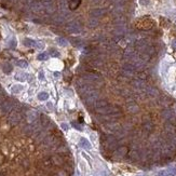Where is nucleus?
Returning <instances> with one entry per match:
<instances>
[{"label": "nucleus", "mask_w": 176, "mask_h": 176, "mask_svg": "<svg viewBox=\"0 0 176 176\" xmlns=\"http://www.w3.org/2000/svg\"><path fill=\"white\" fill-rule=\"evenodd\" d=\"M79 144H80V146L81 147H83V148H87V149H89V148H91V144H90V141L87 139V138H81L80 139V141H79Z\"/></svg>", "instance_id": "obj_1"}, {"label": "nucleus", "mask_w": 176, "mask_h": 176, "mask_svg": "<svg viewBox=\"0 0 176 176\" xmlns=\"http://www.w3.org/2000/svg\"><path fill=\"white\" fill-rule=\"evenodd\" d=\"M26 78H27V73H24V72H19V73H16L15 75V79L18 81H21V82L25 81Z\"/></svg>", "instance_id": "obj_2"}, {"label": "nucleus", "mask_w": 176, "mask_h": 176, "mask_svg": "<svg viewBox=\"0 0 176 176\" xmlns=\"http://www.w3.org/2000/svg\"><path fill=\"white\" fill-rule=\"evenodd\" d=\"M2 69H3V71L5 73H10L11 71L13 70V67L11 66V64H9V63H4L3 66H2Z\"/></svg>", "instance_id": "obj_3"}, {"label": "nucleus", "mask_w": 176, "mask_h": 176, "mask_svg": "<svg viewBox=\"0 0 176 176\" xmlns=\"http://www.w3.org/2000/svg\"><path fill=\"white\" fill-rule=\"evenodd\" d=\"M49 98V94L47 92H40L38 94V99L39 100H47Z\"/></svg>", "instance_id": "obj_4"}, {"label": "nucleus", "mask_w": 176, "mask_h": 176, "mask_svg": "<svg viewBox=\"0 0 176 176\" xmlns=\"http://www.w3.org/2000/svg\"><path fill=\"white\" fill-rule=\"evenodd\" d=\"M22 90H23V86H21V84H15V86L11 88V91H12L13 93H20Z\"/></svg>", "instance_id": "obj_5"}, {"label": "nucleus", "mask_w": 176, "mask_h": 176, "mask_svg": "<svg viewBox=\"0 0 176 176\" xmlns=\"http://www.w3.org/2000/svg\"><path fill=\"white\" fill-rule=\"evenodd\" d=\"M157 176H172V175H171V173H170L169 170L166 169V170H162V171H160L158 173Z\"/></svg>", "instance_id": "obj_6"}, {"label": "nucleus", "mask_w": 176, "mask_h": 176, "mask_svg": "<svg viewBox=\"0 0 176 176\" xmlns=\"http://www.w3.org/2000/svg\"><path fill=\"white\" fill-rule=\"evenodd\" d=\"M16 64H18L19 67H22V68H26L28 66V63H27V62H25V61H19Z\"/></svg>", "instance_id": "obj_7"}, {"label": "nucleus", "mask_w": 176, "mask_h": 176, "mask_svg": "<svg viewBox=\"0 0 176 176\" xmlns=\"http://www.w3.org/2000/svg\"><path fill=\"white\" fill-rule=\"evenodd\" d=\"M47 57H48V55L45 53H42V54H40L38 56V60L39 61H44V60H47Z\"/></svg>", "instance_id": "obj_8"}, {"label": "nucleus", "mask_w": 176, "mask_h": 176, "mask_svg": "<svg viewBox=\"0 0 176 176\" xmlns=\"http://www.w3.org/2000/svg\"><path fill=\"white\" fill-rule=\"evenodd\" d=\"M35 118H36V115L33 112H31V113H29V118H28V120L32 121V120H35Z\"/></svg>", "instance_id": "obj_9"}, {"label": "nucleus", "mask_w": 176, "mask_h": 176, "mask_svg": "<svg viewBox=\"0 0 176 176\" xmlns=\"http://www.w3.org/2000/svg\"><path fill=\"white\" fill-rule=\"evenodd\" d=\"M62 128H63V130H65V131H67V130H68V124L62 123Z\"/></svg>", "instance_id": "obj_10"}, {"label": "nucleus", "mask_w": 176, "mask_h": 176, "mask_svg": "<svg viewBox=\"0 0 176 176\" xmlns=\"http://www.w3.org/2000/svg\"><path fill=\"white\" fill-rule=\"evenodd\" d=\"M39 79H40V80H43V79H44V77H43V72H40V73H39Z\"/></svg>", "instance_id": "obj_11"}, {"label": "nucleus", "mask_w": 176, "mask_h": 176, "mask_svg": "<svg viewBox=\"0 0 176 176\" xmlns=\"http://www.w3.org/2000/svg\"><path fill=\"white\" fill-rule=\"evenodd\" d=\"M51 53H52L54 56H58V52H55V51H52V52H51Z\"/></svg>", "instance_id": "obj_12"}, {"label": "nucleus", "mask_w": 176, "mask_h": 176, "mask_svg": "<svg viewBox=\"0 0 176 176\" xmlns=\"http://www.w3.org/2000/svg\"><path fill=\"white\" fill-rule=\"evenodd\" d=\"M26 45H33V42H31V41H26Z\"/></svg>", "instance_id": "obj_13"}, {"label": "nucleus", "mask_w": 176, "mask_h": 176, "mask_svg": "<svg viewBox=\"0 0 176 176\" xmlns=\"http://www.w3.org/2000/svg\"><path fill=\"white\" fill-rule=\"evenodd\" d=\"M175 112H176V106H175Z\"/></svg>", "instance_id": "obj_14"}]
</instances>
